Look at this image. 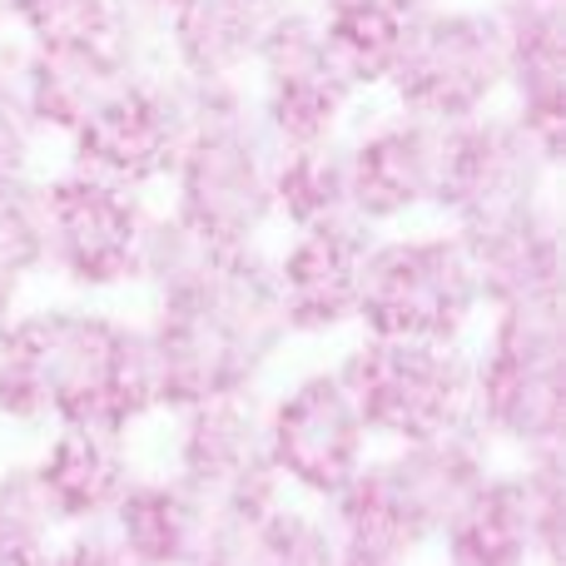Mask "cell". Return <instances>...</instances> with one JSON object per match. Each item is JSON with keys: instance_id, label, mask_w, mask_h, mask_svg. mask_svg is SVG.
Instances as JSON below:
<instances>
[{"instance_id": "obj_1", "label": "cell", "mask_w": 566, "mask_h": 566, "mask_svg": "<svg viewBox=\"0 0 566 566\" xmlns=\"http://www.w3.org/2000/svg\"><path fill=\"white\" fill-rule=\"evenodd\" d=\"M149 418H165V402L145 318L65 293L20 303L0 323L6 428H105L135 438Z\"/></svg>"}, {"instance_id": "obj_2", "label": "cell", "mask_w": 566, "mask_h": 566, "mask_svg": "<svg viewBox=\"0 0 566 566\" xmlns=\"http://www.w3.org/2000/svg\"><path fill=\"white\" fill-rule=\"evenodd\" d=\"M145 333L165 412L214 392L264 388L289 348L269 249H209L195 269L149 293Z\"/></svg>"}, {"instance_id": "obj_3", "label": "cell", "mask_w": 566, "mask_h": 566, "mask_svg": "<svg viewBox=\"0 0 566 566\" xmlns=\"http://www.w3.org/2000/svg\"><path fill=\"white\" fill-rule=\"evenodd\" d=\"M497 452L472 428L428 442L373 448L358 478L323 507L343 566H418L448 517L492 472Z\"/></svg>"}, {"instance_id": "obj_4", "label": "cell", "mask_w": 566, "mask_h": 566, "mask_svg": "<svg viewBox=\"0 0 566 566\" xmlns=\"http://www.w3.org/2000/svg\"><path fill=\"white\" fill-rule=\"evenodd\" d=\"M274 149L249 85H189V135L165 209L209 249H259L274 229Z\"/></svg>"}, {"instance_id": "obj_5", "label": "cell", "mask_w": 566, "mask_h": 566, "mask_svg": "<svg viewBox=\"0 0 566 566\" xmlns=\"http://www.w3.org/2000/svg\"><path fill=\"white\" fill-rule=\"evenodd\" d=\"M478 328V348H468V428L512 458L566 448L562 298L502 303L482 313Z\"/></svg>"}, {"instance_id": "obj_6", "label": "cell", "mask_w": 566, "mask_h": 566, "mask_svg": "<svg viewBox=\"0 0 566 566\" xmlns=\"http://www.w3.org/2000/svg\"><path fill=\"white\" fill-rule=\"evenodd\" d=\"M482 323V293L462 239L448 224H402L373 234L363 264L358 328L373 338L468 343Z\"/></svg>"}, {"instance_id": "obj_7", "label": "cell", "mask_w": 566, "mask_h": 566, "mask_svg": "<svg viewBox=\"0 0 566 566\" xmlns=\"http://www.w3.org/2000/svg\"><path fill=\"white\" fill-rule=\"evenodd\" d=\"M145 189L99 179L90 169L60 165L40 175V214H45V279L70 298H119L139 289V254L155 219Z\"/></svg>"}, {"instance_id": "obj_8", "label": "cell", "mask_w": 566, "mask_h": 566, "mask_svg": "<svg viewBox=\"0 0 566 566\" xmlns=\"http://www.w3.org/2000/svg\"><path fill=\"white\" fill-rule=\"evenodd\" d=\"M333 368H338L373 448H402V442H428L468 428V343L353 333V343L338 353Z\"/></svg>"}, {"instance_id": "obj_9", "label": "cell", "mask_w": 566, "mask_h": 566, "mask_svg": "<svg viewBox=\"0 0 566 566\" xmlns=\"http://www.w3.org/2000/svg\"><path fill=\"white\" fill-rule=\"evenodd\" d=\"M382 99L442 129L497 109L502 25L492 0H428L412 15Z\"/></svg>"}, {"instance_id": "obj_10", "label": "cell", "mask_w": 566, "mask_h": 566, "mask_svg": "<svg viewBox=\"0 0 566 566\" xmlns=\"http://www.w3.org/2000/svg\"><path fill=\"white\" fill-rule=\"evenodd\" d=\"M249 105L279 149L333 139L353 125L363 95L333 60L313 0H283L249 60Z\"/></svg>"}, {"instance_id": "obj_11", "label": "cell", "mask_w": 566, "mask_h": 566, "mask_svg": "<svg viewBox=\"0 0 566 566\" xmlns=\"http://www.w3.org/2000/svg\"><path fill=\"white\" fill-rule=\"evenodd\" d=\"M557 169L562 159L547 155L512 109L497 105L488 115L458 119L442 129L432 219L448 224L452 234L507 219L557 195Z\"/></svg>"}, {"instance_id": "obj_12", "label": "cell", "mask_w": 566, "mask_h": 566, "mask_svg": "<svg viewBox=\"0 0 566 566\" xmlns=\"http://www.w3.org/2000/svg\"><path fill=\"white\" fill-rule=\"evenodd\" d=\"M264 452L293 502L328 507L373 458V438L343 388L338 368H303L264 398Z\"/></svg>"}, {"instance_id": "obj_13", "label": "cell", "mask_w": 566, "mask_h": 566, "mask_svg": "<svg viewBox=\"0 0 566 566\" xmlns=\"http://www.w3.org/2000/svg\"><path fill=\"white\" fill-rule=\"evenodd\" d=\"M189 135V85L165 65L129 75L60 145L65 165L129 189H165Z\"/></svg>"}, {"instance_id": "obj_14", "label": "cell", "mask_w": 566, "mask_h": 566, "mask_svg": "<svg viewBox=\"0 0 566 566\" xmlns=\"http://www.w3.org/2000/svg\"><path fill=\"white\" fill-rule=\"evenodd\" d=\"M165 418H175L169 472H179L195 492H205L214 512L264 517L269 507L289 497L264 452V388L214 392V398H199Z\"/></svg>"}, {"instance_id": "obj_15", "label": "cell", "mask_w": 566, "mask_h": 566, "mask_svg": "<svg viewBox=\"0 0 566 566\" xmlns=\"http://www.w3.org/2000/svg\"><path fill=\"white\" fill-rule=\"evenodd\" d=\"M343 155H348V209L358 224L388 234L432 219L442 125L382 105L363 119L353 115V125L343 129Z\"/></svg>"}, {"instance_id": "obj_16", "label": "cell", "mask_w": 566, "mask_h": 566, "mask_svg": "<svg viewBox=\"0 0 566 566\" xmlns=\"http://www.w3.org/2000/svg\"><path fill=\"white\" fill-rule=\"evenodd\" d=\"M368 249L373 229L358 219L289 229L283 244L269 249V274H274V298L289 343H328L358 328Z\"/></svg>"}, {"instance_id": "obj_17", "label": "cell", "mask_w": 566, "mask_h": 566, "mask_svg": "<svg viewBox=\"0 0 566 566\" xmlns=\"http://www.w3.org/2000/svg\"><path fill=\"white\" fill-rule=\"evenodd\" d=\"M502 25V109L537 135L547 155L566 149V0H492Z\"/></svg>"}, {"instance_id": "obj_18", "label": "cell", "mask_w": 566, "mask_h": 566, "mask_svg": "<svg viewBox=\"0 0 566 566\" xmlns=\"http://www.w3.org/2000/svg\"><path fill=\"white\" fill-rule=\"evenodd\" d=\"M283 0H169L155 20L159 65L185 85H244L259 35Z\"/></svg>"}, {"instance_id": "obj_19", "label": "cell", "mask_w": 566, "mask_h": 566, "mask_svg": "<svg viewBox=\"0 0 566 566\" xmlns=\"http://www.w3.org/2000/svg\"><path fill=\"white\" fill-rule=\"evenodd\" d=\"M472 259L482 293V313L502 308V303H527V298H562L566 279V239H562V209L557 195L527 205L507 219H492L482 229L458 234Z\"/></svg>"}, {"instance_id": "obj_20", "label": "cell", "mask_w": 566, "mask_h": 566, "mask_svg": "<svg viewBox=\"0 0 566 566\" xmlns=\"http://www.w3.org/2000/svg\"><path fill=\"white\" fill-rule=\"evenodd\" d=\"M30 468L65 532L105 527L129 478L139 472L129 438L105 428H45Z\"/></svg>"}, {"instance_id": "obj_21", "label": "cell", "mask_w": 566, "mask_h": 566, "mask_svg": "<svg viewBox=\"0 0 566 566\" xmlns=\"http://www.w3.org/2000/svg\"><path fill=\"white\" fill-rule=\"evenodd\" d=\"M105 532L135 566H195L214 532V502L179 472H135Z\"/></svg>"}, {"instance_id": "obj_22", "label": "cell", "mask_w": 566, "mask_h": 566, "mask_svg": "<svg viewBox=\"0 0 566 566\" xmlns=\"http://www.w3.org/2000/svg\"><path fill=\"white\" fill-rule=\"evenodd\" d=\"M159 65L155 55L115 45L90 50H25L15 45V80L35 129L45 139H65L105 95H115L129 75Z\"/></svg>"}, {"instance_id": "obj_23", "label": "cell", "mask_w": 566, "mask_h": 566, "mask_svg": "<svg viewBox=\"0 0 566 566\" xmlns=\"http://www.w3.org/2000/svg\"><path fill=\"white\" fill-rule=\"evenodd\" d=\"M442 566H542L537 527L527 507V482L517 462H492V472L468 492L438 537Z\"/></svg>"}, {"instance_id": "obj_24", "label": "cell", "mask_w": 566, "mask_h": 566, "mask_svg": "<svg viewBox=\"0 0 566 566\" xmlns=\"http://www.w3.org/2000/svg\"><path fill=\"white\" fill-rule=\"evenodd\" d=\"M422 6L428 0H313L323 40L363 99L382 95L402 40H408V25Z\"/></svg>"}, {"instance_id": "obj_25", "label": "cell", "mask_w": 566, "mask_h": 566, "mask_svg": "<svg viewBox=\"0 0 566 566\" xmlns=\"http://www.w3.org/2000/svg\"><path fill=\"white\" fill-rule=\"evenodd\" d=\"M15 45L25 50L115 45L159 60L155 30L129 0H15Z\"/></svg>"}, {"instance_id": "obj_26", "label": "cell", "mask_w": 566, "mask_h": 566, "mask_svg": "<svg viewBox=\"0 0 566 566\" xmlns=\"http://www.w3.org/2000/svg\"><path fill=\"white\" fill-rule=\"evenodd\" d=\"M333 219H353L343 135L274 149V229L289 234V229L333 224Z\"/></svg>"}, {"instance_id": "obj_27", "label": "cell", "mask_w": 566, "mask_h": 566, "mask_svg": "<svg viewBox=\"0 0 566 566\" xmlns=\"http://www.w3.org/2000/svg\"><path fill=\"white\" fill-rule=\"evenodd\" d=\"M45 279V214L40 175L0 185V323L25 303V289Z\"/></svg>"}, {"instance_id": "obj_28", "label": "cell", "mask_w": 566, "mask_h": 566, "mask_svg": "<svg viewBox=\"0 0 566 566\" xmlns=\"http://www.w3.org/2000/svg\"><path fill=\"white\" fill-rule=\"evenodd\" d=\"M254 566H343L323 507L283 497L254 527Z\"/></svg>"}, {"instance_id": "obj_29", "label": "cell", "mask_w": 566, "mask_h": 566, "mask_svg": "<svg viewBox=\"0 0 566 566\" xmlns=\"http://www.w3.org/2000/svg\"><path fill=\"white\" fill-rule=\"evenodd\" d=\"M60 517L40 488L30 458L0 462V547L20 552H50L60 542Z\"/></svg>"}, {"instance_id": "obj_30", "label": "cell", "mask_w": 566, "mask_h": 566, "mask_svg": "<svg viewBox=\"0 0 566 566\" xmlns=\"http://www.w3.org/2000/svg\"><path fill=\"white\" fill-rule=\"evenodd\" d=\"M40 145H45V135L30 119L15 80V45H0V185L35 175Z\"/></svg>"}, {"instance_id": "obj_31", "label": "cell", "mask_w": 566, "mask_h": 566, "mask_svg": "<svg viewBox=\"0 0 566 566\" xmlns=\"http://www.w3.org/2000/svg\"><path fill=\"white\" fill-rule=\"evenodd\" d=\"M45 566H135V562L115 547V537L105 527H80V532H60V542L45 552Z\"/></svg>"}, {"instance_id": "obj_32", "label": "cell", "mask_w": 566, "mask_h": 566, "mask_svg": "<svg viewBox=\"0 0 566 566\" xmlns=\"http://www.w3.org/2000/svg\"><path fill=\"white\" fill-rule=\"evenodd\" d=\"M0 566H45V552H20V547H0Z\"/></svg>"}, {"instance_id": "obj_33", "label": "cell", "mask_w": 566, "mask_h": 566, "mask_svg": "<svg viewBox=\"0 0 566 566\" xmlns=\"http://www.w3.org/2000/svg\"><path fill=\"white\" fill-rule=\"evenodd\" d=\"M0 45H15V0H0Z\"/></svg>"}]
</instances>
